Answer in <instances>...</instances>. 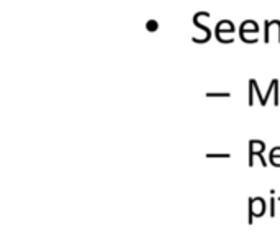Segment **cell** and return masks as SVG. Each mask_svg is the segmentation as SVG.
Returning <instances> with one entry per match:
<instances>
[{
    "label": "cell",
    "mask_w": 280,
    "mask_h": 236,
    "mask_svg": "<svg viewBox=\"0 0 280 236\" xmlns=\"http://www.w3.org/2000/svg\"><path fill=\"white\" fill-rule=\"evenodd\" d=\"M156 23H154V21H151V23H149V30H154L156 28V26H154Z\"/></svg>",
    "instance_id": "277c9868"
},
{
    "label": "cell",
    "mask_w": 280,
    "mask_h": 236,
    "mask_svg": "<svg viewBox=\"0 0 280 236\" xmlns=\"http://www.w3.org/2000/svg\"><path fill=\"white\" fill-rule=\"evenodd\" d=\"M266 212V203L262 198L256 197L249 200V223H252V217H262Z\"/></svg>",
    "instance_id": "6da1fadb"
},
{
    "label": "cell",
    "mask_w": 280,
    "mask_h": 236,
    "mask_svg": "<svg viewBox=\"0 0 280 236\" xmlns=\"http://www.w3.org/2000/svg\"><path fill=\"white\" fill-rule=\"evenodd\" d=\"M207 158H229V154H223V156L222 154H208Z\"/></svg>",
    "instance_id": "3957f363"
},
{
    "label": "cell",
    "mask_w": 280,
    "mask_h": 236,
    "mask_svg": "<svg viewBox=\"0 0 280 236\" xmlns=\"http://www.w3.org/2000/svg\"><path fill=\"white\" fill-rule=\"evenodd\" d=\"M264 148H266V144H264L262 141H251V156L254 153H262L264 151Z\"/></svg>",
    "instance_id": "7a4b0ae2"
}]
</instances>
